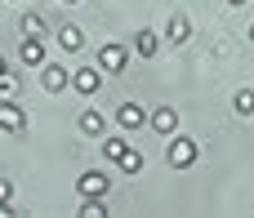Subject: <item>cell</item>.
Instances as JSON below:
<instances>
[{
    "label": "cell",
    "mask_w": 254,
    "mask_h": 218,
    "mask_svg": "<svg viewBox=\"0 0 254 218\" xmlns=\"http://www.w3.org/2000/svg\"><path fill=\"white\" fill-rule=\"evenodd\" d=\"M76 187H80V196H107V192H112V178H107L103 169H85V174L76 178Z\"/></svg>",
    "instance_id": "cell-4"
},
{
    "label": "cell",
    "mask_w": 254,
    "mask_h": 218,
    "mask_svg": "<svg viewBox=\"0 0 254 218\" xmlns=\"http://www.w3.org/2000/svg\"><path fill=\"white\" fill-rule=\"evenodd\" d=\"M18 94V76L13 71H0V98H13Z\"/></svg>",
    "instance_id": "cell-19"
},
{
    "label": "cell",
    "mask_w": 254,
    "mask_h": 218,
    "mask_svg": "<svg viewBox=\"0 0 254 218\" xmlns=\"http://www.w3.org/2000/svg\"><path fill=\"white\" fill-rule=\"evenodd\" d=\"M0 71H9V67H4V58H0Z\"/></svg>",
    "instance_id": "cell-23"
},
{
    "label": "cell",
    "mask_w": 254,
    "mask_h": 218,
    "mask_svg": "<svg viewBox=\"0 0 254 218\" xmlns=\"http://www.w3.org/2000/svg\"><path fill=\"white\" fill-rule=\"evenodd\" d=\"M71 85H76V94H98V85H103V67H76L71 71Z\"/></svg>",
    "instance_id": "cell-6"
},
{
    "label": "cell",
    "mask_w": 254,
    "mask_h": 218,
    "mask_svg": "<svg viewBox=\"0 0 254 218\" xmlns=\"http://www.w3.org/2000/svg\"><path fill=\"white\" fill-rule=\"evenodd\" d=\"M80 134L103 138V134H107V116H103V111H94V107H89V111H80Z\"/></svg>",
    "instance_id": "cell-10"
},
{
    "label": "cell",
    "mask_w": 254,
    "mask_h": 218,
    "mask_svg": "<svg viewBox=\"0 0 254 218\" xmlns=\"http://www.w3.org/2000/svg\"><path fill=\"white\" fill-rule=\"evenodd\" d=\"M0 218H13V205H0Z\"/></svg>",
    "instance_id": "cell-21"
},
{
    "label": "cell",
    "mask_w": 254,
    "mask_h": 218,
    "mask_svg": "<svg viewBox=\"0 0 254 218\" xmlns=\"http://www.w3.org/2000/svg\"><path fill=\"white\" fill-rule=\"evenodd\" d=\"M170 40H174V45H188V40H192V22H188V13H174V18H170Z\"/></svg>",
    "instance_id": "cell-11"
},
{
    "label": "cell",
    "mask_w": 254,
    "mask_h": 218,
    "mask_svg": "<svg viewBox=\"0 0 254 218\" xmlns=\"http://www.w3.org/2000/svg\"><path fill=\"white\" fill-rule=\"evenodd\" d=\"M125 147H129V143H125L121 134H112V138H103V147H98V152H103V161H112V165H116V161L125 156Z\"/></svg>",
    "instance_id": "cell-14"
},
{
    "label": "cell",
    "mask_w": 254,
    "mask_h": 218,
    "mask_svg": "<svg viewBox=\"0 0 254 218\" xmlns=\"http://www.w3.org/2000/svg\"><path fill=\"white\" fill-rule=\"evenodd\" d=\"M18 27H22V36H45V18L40 13H22Z\"/></svg>",
    "instance_id": "cell-18"
},
{
    "label": "cell",
    "mask_w": 254,
    "mask_h": 218,
    "mask_svg": "<svg viewBox=\"0 0 254 218\" xmlns=\"http://www.w3.org/2000/svg\"><path fill=\"white\" fill-rule=\"evenodd\" d=\"M147 125H152L156 134H174V129H179V111H174V107H156V111L147 116Z\"/></svg>",
    "instance_id": "cell-9"
},
{
    "label": "cell",
    "mask_w": 254,
    "mask_h": 218,
    "mask_svg": "<svg viewBox=\"0 0 254 218\" xmlns=\"http://www.w3.org/2000/svg\"><path fill=\"white\" fill-rule=\"evenodd\" d=\"M63 4H80V0H63Z\"/></svg>",
    "instance_id": "cell-24"
},
{
    "label": "cell",
    "mask_w": 254,
    "mask_h": 218,
    "mask_svg": "<svg viewBox=\"0 0 254 218\" xmlns=\"http://www.w3.org/2000/svg\"><path fill=\"white\" fill-rule=\"evenodd\" d=\"M0 129H4V134H22V129H27V111H22L13 98H0Z\"/></svg>",
    "instance_id": "cell-3"
},
{
    "label": "cell",
    "mask_w": 254,
    "mask_h": 218,
    "mask_svg": "<svg viewBox=\"0 0 254 218\" xmlns=\"http://www.w3.org/2000/svg\"><path fill=\"white\" fill-rule=\"evenodd\" d=\"M58 45H63L67 54H80V45H85V31H80V27H58Z\"/></svg>",
    "instance_id": "cell-12"
},
{
    "label": "cell",
    "mask_w": 254,
    "mask_h": 218,
    "mask_svg": "<svg viewBox=\"0 0 254 218\" xmlns=\"http://www.w3.org/2000/svg\"><path fill=\"white\" fill-rule=\"evenodd\" d=\"M116 165H121V174H138V169H143V152H134V147H125V156H121Z\"/></svg>",
    "instance_id": "cell-16"
},
{
    "label": "cell",
    "mask_w": 254,
    "mask_h": 218,
    "mask_svg": "<svg viewBox=\"0 0 254 218\" xmlns=\"http://www.w3.org/2000/svg\"><path fill=\"white\" fill-rule=\"evenodd\" d=\"M156 49H161V40H156V31H147V27H143V31L134 36V54H138V58H152Z\"/></svg>",
    "instance_id": "cell-13"
},
{
    "label": "cell",
    "mask_w": 254,
    "mask_h": 218,
    "mask_svg": "<svg viewBox=\"0 0 254 218\" xmlns=\"http://www.w3.org/2000/svg\"><path fill=\"white\" fill-rule=\"evenodd\" d=\"M116 125H121V129H143V125H147V111H143L138 103H121V107H116Z\"/></svg>",
    "instance_id": "cell-8"
},
{
    "label": "cell",
    "mask_w": 254,
    "mask_h": 218,
    "mask_svg": "<svg viewBox=\"0 0 254 218\" xmlns=\"http://www.w3.org/2000/svg\"><path fill=\"white\" fill-rule=\"evenodd\" d=\"M232 107H237V116H254V89H237Z\"/></svg>",
    "instance_id": "cell-17"
},
{
    "label": "cell",
    "mask_w": 254,
    "mask_h": 218,
    "mask_svg": "<svg viewBox=\"0 0 254 218\" xmlns=\"http://www.w3.org/2000/svg\"><path fill=\"white\" fill-rule=\"evenodd\" d=\"M18 58H22L27 67H45V62H49V58H45V36H22Z\"/></svg>",
    "instance_id": "cell-7"
},
{
    "label": "cell",
    "mask_w": 254,
    "mask_h": 218,
    "mask_svg": "<svg viewBox=\"0 0 254 218\" xmlns=\"http://www.w3.org/2000/svg\"><path fill=\"white\" fill-rule=\"evenodd\" d=\"M228 4H246V0H228Z\"/></svg>",
    "instance_id": "cell-22"
},
{
    "label": "cell",
    "mask_w": 254,
    "mask_h": 218,
    "mask_svg": "<svg viewBox=\"0 0 254 218\" xmlns=\"http://www.w3.org/2000/svg\"><path fill=\"white\" fill-rule=\"evenodd\" d=\"M80 218H107V201H103V196H85Z\"/></svg>",
    "instance_id": "cell-15"
},
{
    "label": "cell",
    "mask_w": 254,
    "mask_h": 218,
    "mask_svg": "<svg viewBox=\"0 0 254 218\" xmlns=\"http://www.w3.org/2000/svg\"><path fill=\"white\" fill-rule=\"evenodd\" d=\"M9 201H13V183H9V178H0V205H9Z\"/></svg>",
    "instance_id": "cell-20"
},
{
    "label": "cell",
    "mask_w": 254,
    "mask_h": 218,
    "mask_svg": "<svg viewBox=\"0 0 254 218\" xmlns=\"http://www.w3.org/2000/svg\"><path fill=\"white\" fill-rule=\"evenodd\" d=\"M40 85H45L49 94H63V89L71 85V71L58 67V62H45V67H40Z\"/></svg>",
    "instance_id": "cell-5"
},
{
    "label": "cell",
    "mask_w": 254,
    "mask_h": 218,
    "mask_svg": "<svg viewBox=\"0 0 254 218\" xmlns=\"http://www.w3.org/2000/svg\"><path fill=\"white\" fill-rule=\"evenodd\" d=\"M250 40H254V22H250Z\"/></svg>",
    "instance_id": "cell-25"
},
{
    "label": "cell",
    "mask_w": 254,
    "mask_h": 218,
    "mask_svg": "<svg viewBox=\"0 0 254 218\" xmlns=\"http://www.w3.org/2000/svg\"><path fill=\"white\" fill-rule=\"evenodd\" d=\"M165 161H170L174 169L196 165V143H192V138H183V134H170V152H165Z\"/></svg>",
    "instance_id": "cell-1"
},
{
    "label": "cell",
    "mask_w": 254,
    "mask_h": 218,
    "mask_svg": "<svg viewBox=\"0 0 254 218\" xmlns=\"http://www.w3.org/2000/svg\"><path fill=\"white\" fill-rule=\"evenodd\" d=\"M125 62H129V49H125V45H116V40H112V45H103V49H98V67H103V71L121 76V71H125Z\"/></svg>",
    "instance_id": "cell-2"
}]
</instances>
